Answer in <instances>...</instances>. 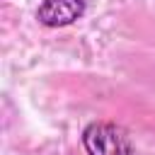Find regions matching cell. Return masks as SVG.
Instances as JSON below:
<instances>
[{
	"label": "cell",
	"instance_id": "1",
	"mask_svg": "<svg viewBox=\"0 0 155 155\" xmlns=\"http://www.w3.org/2000/svg\"><path fill=\"white\" fill-rule=\"evenodd\" d=\"M82 148L87 155H133L131 136L114 121H92L82 131Z\"/></svg>",
	"mask_w": 155,
	"mask_h": 155
},
{
	"label": "cell",
	"instance_id": "2",
	"mask_svg": "<svg viewBox=\"0 0 155 155\" xmlns=\"http://www.w3.org/2000/svg\"><path fill=\"white\" fill-rule=\"evenodd\" d=\"M87 10V0H41L36 7V19L44 27L58 29L78 22Z\"/></svg>",
	"mask_w": 155,
	"mask_h": 155
}]
</instances>
